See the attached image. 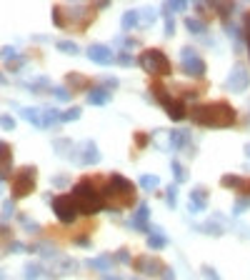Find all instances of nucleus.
<instances>
[{"instance_id": "f257e3e1", "label": "nucleus", "mask_w": 250, "mask_h": 280, "mask_svg": "<svg viewBox=\"0 0 250 280\" xmlns=\"http://www.w3.org/2000/svg\"><path fill=\"white\" fill-rule=\"evenodd\" d=\"M188 115H190L195 123L205 125V128H230V125L235 123V110H233L228 103H223V100H215V103H195V105H190Z\"/></svg>"}, {"instance_id": "f03ea898", "label": "nucleus", "mask_w": 250, "mask_h": 280, "mask_svg": "<svg viewBox=\"0 0 250 280\" xmlns=\"http://www.w3.org/2000/svg\"><path fill=\"white\" fill-rule=\"evenodd\" d=\"M93 18H95V10L88 5H53V23L60 30H68V28L85 30Z\"/></svg>"}, {"instance_id": "7ed1b4c3", "label": "nucleus", "mask_w": 250, "mask_h": 280, "mask_svg": "<svg viewBox=\"0 0 250 280\" xmlns=\"http://www.w3.org/2000/svg\"><path fill=\"white\" fill-rule=\"evenodd\" d=\"M73 200L78 205V213H85V215H95L105 208V200H103V193L98 190V185L90 180V178H80L73 188Z\"/></svg>"}, {"instance_id": "20e7f679", "label": "nucleus", "mask_w": 250, "mask_h": 280, "mask_svg": "<svg viewBox=\"0 0 250 280\" xmlns=\"http://www.w3.org/2000/svg\"><path fill=\"white\" fill-rule=\"evenodd\" d=\"M103 200L113 203L115 208H128L135 203V185L120 173H113L103 185Z\"/></svg>"}, {"instance_id": "39448f33", "label": "nucleus", "mask_w": 250, "mask_h": 280, "mask_svg": "<svg viewBox=\"0 0 250 280\" xmlns=\"http://www.w3.org/2000/svg\"><path fill=\"white\" fill-rule=\"evenodd\" d=\"M35 180H38V168L35 165H23L20 170H15L13 178H10L13 198H28L35 190Z\"/></svg>"}, {"instance_id": "423d86ee", "label": "nucleus", "mask_w": 250, "mask_h": 280, "mask_svg": "<svg viewBox=\"0 0 250 280\" xmlns=\"http://www.w3.org/2000/svg\"><path fill=\"white\" fill-rule=\"evenodd\" d=\"M138 63H140V68L145 70L148 75H158V78L170 75V60H168V55H165L163 50H158V48L143 50L140 58H138Z\"/></svg>"}, {"instance_id": "0eeeda50", "label": "nucleus", "mask_w": 250, "mask_h": 280, "mask_svg": "<svg viewBox=\"0 0 250 280\" xmlns=\"http://www.w3.org/2000/svg\"><path fill=\"white\" fill-rule=\"evenodd\" d=\"M150 93L158 98V103L165 108V113H168L173 120H183V118L188 115L185 103H183V100H178V98H173V95L163 88V83H153V85H150Z\"/></svg>"}, {"instance_id": "6e6552de", "label": "nucleus", "mask_w": 250, "mask_h": 280, "mask_svg": "<svg viewBox=\"0 0 250 280\" xmlns=\"http://www.w3.org/2000/svg\"><path fill=\"white\" fill-rule=\"evenodd\" d=\"M53 203V213L58 215V220L65 225H73L78 218V205L73 200V195H45Z\"/></svg>"}, {"instance_id": "1a4fd4ad", "label": "nucleus", "mask_w": 250, "mask_h": 280, "mask_svg": "<svg viewBox=\"0 0 250 280\" xmlns=\"http://www.w3.org/2000/svg\"><path fill=\"white\" fill-rule=\"evenodd\" d=\"M180 60H183V73L185 75H190V78H203L205 75V70H208V65H205V60L193 50V48H183L180 50Z\"/></svg>"}, {"instance_id": "9d476101", "label": "nucleus", "mask_w": 250, "mask_h": 280, "mask_svg": "<svg viewBox=\"0 0 250 280\" xmlns=\"http://www.w3.org/2000/svg\"><path fill=\"white\" fill-rule=\"evenodd\" d=\"M248 85H250V73H248V68H245V63H235L233 70L228 73L225 88H228L230 93H243Z\"/></svg>"}, {"instance_id": "9b49d317", "label": "nucleus", "mask_w": 250, "mask_h": 280, "mask_svg": "<svg viewBox=\"0 0 250 280\" xmlns=\"http://www.w3.org/2000/svg\"><path fill=\"white\" fill-rule=\"evenodd\" d=\"M135 270L138 273H143V275H148V278H163V273H165V263L163 260H158V258H148V255H140V258H135Z\"/></svg>"}, {"instance_id": "f8f14e48", "label": "nucleus", "mask_w": 250, "mask_h": 280, "mask_svg": "<svg viewBox=\"0 0 250 280\" xmlns=\"http://www.w3.org/2000/svg\"><path fill=\"white\" fill-rule=\"evenodd\" d=\"M88 58H90L93 63H98V65H108V63L113 60V50H110V45H105V43H93V45L88 48Z\"/></svg>"}, {"instance_id": "ddd939ff", "label": "nucleus", "mask_w": 250, "mask_h": 280, "mask_svg": "<svg viewBox=\"0 0 250 280\" xmlns=\"http://www.w3.org/2000/svg\"><path fill=\"white\" fill-rule=\"evenodd\" d=\"M78 265H75V260H68V258H55V260H50V265L45 268V273L50 275V278H60V275H68V273H73Z\"/></svg>"}, {"instance_id": "4468645a", "label": "nucleus", "mask_w": 250, "mask_h": 280, "mask_svg": "<svg viewBox=\"0 0 250 280\" xmlns=\"http://www.w3.org/2000/svg\"><path fill=\"white\" fill-rule=\"evenodd\" d=\"M150 208L145 205V203H140L138 210H135V215L130 218V225L135 228V230H143V233H150Z\"/></svg>"}, {"instance_id": "2eb2a0df", "label": "nucleus", "mask_w": 250, "mask_h": 280, "mask_svg": "<svg viewBox=\"0 0 250 280\" xmlns=\"http://www.w3.org/2000/svg\"><path fill=\"white\" fill-rule=\"evenodd\" d=\"M10 170H13V150L8 143H0V183L10 178Z\"/></svg>"}, {"instance_id": "dca6fc26", "label": "nucleus", "mask_w": 250, "mask_h": 280, "mask_svg": "<svg viewBox=\"0 0 250 280\" xmlns=\"http://www.w3.org/2000/svg\"><path fill=\"white\" fill-rule=\"evenodd\" d=\"M205 208H208V190H205V188H193V190H190L188 210H190V213H203Z\"/></svg>"}, {"instance_id": "f3484780", "label": "nucleus", "mask_w": 250, "mask_h": 280, "mask_svg": "<svg viewBox=\"0 0 250 280\" xmlns=\"http://www.w3.org/2000/svg\"><path fill=\"white\" fill-rule=\"evenodd\" d=\"M78 160H80L83 165H95V163H100V150H98V145H95L93 140H88V143L83 145Z\"/></svg>"}, {"instance_id": "a211bd4d", "label": "nucleus", "mask_w": 250, "mask_h": 280, "mask_svg": "<svg viewBox=\"0 0 250 280\" xmlns=\"http://www.w3.org/2000/svg\"><path fill=\"white\" fill-rule=\"evenodd\" d=\"M88 103H90V105H98V108H100V105H108V103H110V90H105L103 85H100V88H90V90H88Z\"/></svg>"}, {"instance_id": "6ab92c4d", "label": "nucleus", "mask_w": 250, "mask_h": 280, "mask_svg": "<svg viewBox=\"0 0 250 280\" xmlns=\"http://www.w3.org/2000/svg\"><path fill=\"white\" fill-rule=\"evenodd\" d=\"M168 140H170V148H173V150H183V148H188V143H190V133L183 130V128H175V130L168 133Z\"/></svg>"}, {"instance_id": "aec40b11", "label": "nucleus", "mask_w": 250, "mask_h": 280, "mask_svg": "<svg viewBox=\"0 0 250 280\" xmlns=\"http://www.w3.org/2000/svg\"><path fill=\"white\" fill-rule=\"evenodd\" d=\"M20 115H23L25 120H30L35 128H45V123H43V110H38V108H20Z\"/></svg>"}, {"instance_id": "412c9836", "label": "nucleus", "mask_w": 250, "mask_h": 280, "mask_svg": "<svg viewBox=\"0 0 250 280\" xmlns=\"http://www.w3.org/2000/svg\"><path fill=\"white\" fill-rule=\"evenodd\" d=\"M43 123H45V128H50V125H60V123H62V113H60V110H55V108L43 110Z\"/></svg>"}, {"instance_id": "4be33fe9", "label": "nucleus", "mask_w": 250, "mask_h": 280, "mask_svg": "<svg viewBox=\"0 0 250 280\" xmlns=\"http://www.w3.org/2000/svg\"><path fill=\"white\" fill-rule=\"evenodd\" d=\"M168 245V238L163 233H148V248L150 250H163Z\"/></svg>"}, {"instance_id": "5701e85b", "label": "nucleus", "mask_w": 250, "mask_h": 280, "mask_svg": "<svg viewBox=\"0 0 250 280\" xmlns=\"http://www.w3.org/2000/svg\"><path fill=\"white\" fill-rule=\"evenodd\" d=\"M88 265L95 268V270H100V273H108L110 265H113V255H100V258H95V260H88Z\"/></svg>"}, {"instance_id": "b1692460", "label": "nucleus", "mask_w": 250, "mask_h": 280, "mask_svg": "<svg viewBox=\"0 0 250 280\" xmlns=\"http://www.w3.org/2000/svg\"><path fill=\"white\" fill-rule=\"evenodd\" d=\"M65 80H68V85L73 83V90H83V88H88V83H90V80H88L85 75H80V73H68ZM88 90H90V88H88Z\"/></svg>"}, {"instance_id": "393cba45", "label": "nucleus", "mask_w": 250, "mask_h": 280, "mask_svg": "<svg viewBox=\"0 0 250 280\" xmlns=\"http://www.w3.org/2000/svg\"><path fill=\"white\" fill-rule=\"evenodd\" d=\"M140 25V10H125L123 13V28L130 30V28H138Z\"/></svg>"}, {"instance_id": "a878e982", "label": "nucleus", "mask_w": 250, "mask_h": 280, "mask_svg": "<svg viewBox=\"0 0 250 280\" xmlns=\"http://www.w3.org/2000/svg\"><path fill=\"white\" fill-rule=\"evenodd\" d=\"M40 275H43V265L40 263H28L23 268V278L25 280H38Z\"/></svg>"}, {"instance_id": "bb28decb", "label": "nucleus", "mask_w": 250, "mask_h": 280, "mask_svg": "<svg viewBox=\"0 0 250 280\" xmlns=\"http://www.w3.org/2000/svg\"><path fill=\"white\" fill-rule=\"evenodd\" d=\"M185 28L190 30V33H195V35H203V33L208 30V25H205L200 18H188V20H185Z\"/></svg>"}, {"instance_id": "cd10ccee", "label": "nucleus", "mask_w": 250, "mask_h": 280, "mask_svg": "<svg viewBox=\"0 0 250 280\" xmlns=\"http://www.w3.org/2000/svg\"><path fill=\"white\" fill-rule=\"evenodd\" d=\"M55 48H58L60 53H65V55H78V53H80L78 43H73V40H58Z\"/></svg>"}, {"instance_id": "c85d7f7f", "label": "nucleus", "mask_w": 250, "mask_h": 280, "mask_svg": "<svg viewBox=\"0 0 250 280\" xmlns=\"http://www.w3.org/2000/svg\"><path fill=\"white\" fill-rule=\"evenodd\" d=\"M138 183H140V188H145V190H155V188L160 185V178H158V175H148V173H145V175H140V180H138Z\"/></svg>"}, {"instance_id": "c756f323", "label": "nucleus", "mask_w": 250, "mask_h": 280, "mask_svg": "<svg viewBox=\"0 0 250 280\" xmlns=\"http://www.w3.org/2000/svg\"><path fill=\"white\" fill-rule=\"evenodd\" d=\"M210 8H213L218 15H223V20H228V15L235 10V5H233V3H213Z\"/></svg>"}, {"instance_id": "7c9ffc66", "label": "nucleus", "mask_w": 250, "mask_h": 280, "mask_svg": "<svg viewBox=\"0 0 250 280\" xmlns=\"http://www.w3.org/2000/svg\"><path fill=\"white\" fill-rule=\"evenodd\" d=\"M185 8H188L185 0H173V3H165V5H163V13H168V15H170V13H183Z\"/></svg>"}, {"instance_id": "2f4dec72", "label": "nucleus", "mask_w": 250, "mask_h": 280, "mask_svg": "<svg viewBox=\"0 0 250 280\" xmlns=\"http://www.w3.org/2000/svg\"><path fill=\"white\" fill-rule=\"evenodd\" d=\"M153 20H155V10H150V8H140V25L148 28V25H153Z\"/></svg>"}, {"instance_id": "473e14b6", "label": "nucleus", "mask_w": 250, "mask_h": 280, "mask_svg": "<svg viewBox=\"0 0 250 280\" xmlns=\"http://www.w3.org/2000/svg\"><path fill=\"white\" fill-rule=\"evenodd\" d=\"M0 58H3V63H10L18 58V50L13 45H5V48H0Z\"/></svg>"}, {"instance_id": "72a5a7b5", "label": "nucleus", "mask_w": 250, "mask_h": 280, "mask_svg": "<svg viewBox=\"0 0 250 280\" xmlns=\"http://www.w3.org/2000/svg\"><path fill=\"white\" fill-rule=\"evenodd\" d=\"M50 95H55L58 100L68 103V100L73 98V90H65V88H55V85H53V88H50Z\"/></svg>"}, {"instance_id": "f704fd0d", "label": "nucleus", "mask_w": 250, "mask_h": 280, "mask_svg": "<svg viewBox=\"0 0 250 280\" xmlns=\"http://www.w3.org/2000/svg\"><path fill=\"white\" fill-rule=\"evenodd\" d=\"M170 168H173V173H175V183H185V170H183V165H180L178 160H170Z\"/></svg>"}, {"instance_id": "c9c22d12", "label": "nucleus", "mask_w": 250, "mask_h": 280, "mask_svg": "<svg viewBox=\"0 0 250 280\" xmlns=\"http://www.w3.org/2000/svg\"><path fill=\"white\" fill-rule=\"evenodd\" d=\"M113 263H118V265L130 263V253H128V248H120L118 253H113Z\"/></svg>"}, {"instance_id": "e433bc0d", "label": "nucleus", "mask_w": 250, "mask_h": 280, "mask_svg": "<svg viewBox=\"0 0 250 280\" xmlns=\"http://www.w3.org/2000/svg\"><path fill=\"white\" fill-rule=\"evenodd\" d=\"M83 115V110L80 108H68L65 113H62V123H70V120H78Z\"/></svg>"}, {"instance_id": "4c0bfd02", "label": "nucleus", "mask_w": 250, "mask_h": 280, "mask_svg": "<svg viewBox=\"0 0 250 280\" xmlns=\"http://www.w3.org/2000/svg\"><path fill=\"white\" fill-rule=\"evenodd\" d=\"M0 128H3V130H13V128H15V118L8 115V113H3V115H0Z\"/></svg>"}, {"instance_id": "58836bf2", "label": "nucleus", "mask_w": 250, "mask_h": 280, "mask_svg": "<svg viewBox=\"0 0 250 280\" xmlns=\"http://www.w3.org/2000/svg\"><path fill=\"white\" fill-rule=\"evenodd\" d=\"M20 223H23V228L30 230V233H38V230H40V225H35V220H30V218H25V215H20Z\"/></svg>"}, {"instance_id": "ea45409f", "label": "nucleus", "mask_w": 250, "mask_h": 280, "mask_svg": "<svg viewBox=\"0 0 250 280\" xmlns=\"http://www.w3.org/2000/svg\"><path fill=\"white\" fill-rule=\"evenodd\" d=\"M23 65H25V60H23V58H15V60L5 63V68L10 70V73H18V70H23Z\"/></svg>"}, {"instance_id": "a19ab883", "label": "nucleus", "mask_w": 250, "mask_h": 280, "mask_svg": "<svg viewBox=\"0 0 250 280\" xmlns=\"http://www.w3.org/2000/svg\"><path fill=\"white\" fill-rule=\"evenodd\" d=\"M175 200H178V188H175V185H170V188H168V205H170V208H175V205H178Z\"/></svg>"}, {"instance_id": "79ce46f5", "label": "nucleus", "mask_w": 250, "mask_h": 280, "mask_svg": "<svg viewBox=\"0 0 250 280\" xmlns=\"http://www.w3.org/2000/svg\"><path fill=\"white\" fill-rule=\"evenodd\" d=\"M118 63L125 65V68H128V65H135V60H133V55H130V53H120V55H118Z\"/></svg>"}, {"instance_id": "37998d69", "label": "nucleus", "mask_w": 250, "mask_h": 280, "mask_svg": "<svg viewBox=\"0 0 250 280\" xmlns=\"http://www.w3.org/2000/svg\"><path fill=\"white\" fill-rule=\"evenodd\" d=\"M203 275L208 280H220V275L215 273V268H210V265H203Z\"/></svg>"}, {"instance_id": "c03bdc74", "label": "nucleus", "mask_w": 250, "mask_h": 280, "mask_svg": "<svg viewBox=\"0 0 250 280\" xmlns=\"http://www.w3.org/2000/svg\"><path fill=\"white\" fill-rule=\"evenodd\" d=\"M23 250H28V245H20V243H10L8 245V253H23Z\"/></svg>"}, {"instance_id": "a18cd8bd", "label": "nucleus", "mask_w": 250, "mask_h": 280, "mask_svg": "<svg viewBox=\"0 0 250 280\" xmlns=\"http://www.w3.org/2000/svg\"><path fill=\"white\" fill-rule=\"evenodd\" d=\"M135 140H138V148H145V145H148V140H150V135H145V133H138V135H135Z\"/></svg>"}, {"instance_id": "49530a36", "label": "nucleus", "mask_w": 250, "mask_h": 280, "mask_svg": "<svg viewBox=\"0 0 250 280\" xmlns=\"http://www.w3.org/2000/svg\"><path fill=\"white\" fill-rule=\"evenodd\" d=\"M160 280H175V273H173V268H165V273H163V278Z\"/></svg>"}, {"instance_id": "de8ad7c7", "label": "nucleus", "mask_w": 250, "mask_h": 280, "mask_svg": "<svg viewBox=\"0 0 250 280\" xmlns=\"http://www.w3.org/2000/svg\"><path fill=\"white\" fill-rule=\"evenodd\" d=\"M10 213H13V203H10V200H8V203H5V205H3V215H10Z\"/></svg>"}, {"instance_id": "09e8293b", "label": "nucleus", "mask_w": 250, "mask_h": 280, "mask_svg": "<svg viewBox=\"0 0 250 280\" xmlns=\"http://www.w3.org/2000/svg\"><path fill=\"white\" fill-rule=\"evenodd\" d=\"M53 185H58V188H62V185H68V183H65V175H58V178H55V183H53Z\"/></svg>"}, {"instance_id": "8fccbe9b", "label": "nucleus", "mask_w": 250, "mask_h": 280, "mask_svg": "<svg viewBox=\"0 0 250 280\" xmlns=\"http://www.w3.org/2000/svg\"><path fill=\"white\" fill-rule=\"evenodd\" d=\"M78 245H80V248H88L90 240H88V238H78Z\"/></svg>"}, {"instance_id": "3c124183", "label": "nucleus", "mask_w": 250, "mask_h": 280, "mask_svg": "<svg viewBox=\"0 0 250 280\" xmlns=\"http://www.w3.org/2000/svg\"><path fill=\"white\" fill-rule=\"evenodd\" d=\"M245 30H248V33H250V13H248V15H245Z\"/></svg>"}, {"instance_id": "603ef678", "label": "nucleus", "mask_w": 250, "mask_h": 280, "mask_svg": "<svg viewBox=\"0 0 250 280\" xmlns=\"http://www.w3.org/2000/svg\"><path fill=\"white\" fill-rule=\"evenodd\" d=\"M103 280H123V278H118V275H105Z\"/></svg>"}, {"instance_id": "864d4df0", "label": "nucleus", "mask_w": 250, "mask_h": 280, "mask_svg": "<svg viewBox=\"0 0 250 280\" xmlns=\"http://www.w3.org/2000/svg\"><path fill=\"white\" fill-rule=\"evenodd\" d=\"M5 83H8V78H5V75L0 73V85H5Z\"/></svg>"}, {"instance_id": "5fc2aeb1", "label": "nucleus", "mask_w": 250, "mask_h": 280, "mask_svg": "<svg viewBox=\"0 0 250 280\" xmlns=\"http://www.w3.org/2000/svg\"><path fill=\"white\" fill-rule=\"evenodd\" d=\"M0 280H10V278H8V275H5V273H0Z\"/></svg>"}, {"instance_id": "6e6d98bb", "label": "nucleus", "mask_w": 250, "mask_h": 280, "mask_svg": "<svg viewBox=\"0 0 250 280\" xmlns=\"http://www.w3.org/2000/svg\"><path fill=\"white\" fill-rule=\"evenodd\" d=\"M245 153H248V155H250V145H245Z\"/></svg>"}, {"instance_id": "4d7b16f0", "label": "nucleus", "mask_w": 250, "mask_h": 280, "mask_svg": "<svg viewBox=\"0 0 250 280\" xmlns=\"http://www.w3.org/2000/svg\"><path fill=\"white\" fill-rule=\"evenodd\" d=\"M130 280H140V278H130Z\"/></svg>"}, {"instance_id": "13d9d810", "label": "nucleus", "mask_w": 250, "mask_h": 280, "mask_svg": "<svg viewBox=\"0 0 250 280\" xmlns=\"http://www.w3.org/2000/svg\"><path fill=\"white\" fill-rule=\"evenodd\" d=\"M248 50H250V40H248Z\"/></svg>"}, {"instance_id": "bf43d9fd", "label": "nucleus", "mask_w": 250, "mask_h": 280, "mask_svg": "<svg viewBox=\"0 0 250 280\" xmlns=\"http://www.w3.org/2000/svg\"><path fill=\"white\" fill-rule=\"evenodd\" d=\"M248 200H250V198H248Z\"/></svg>"}]
</instances>
